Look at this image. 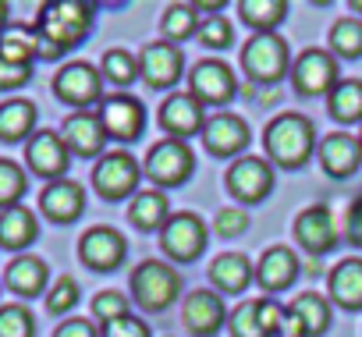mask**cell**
Returning <instances> with one entry per match:
<instances>
[{"mask_svg":"<svg viewBox=\"0 0 362 337\" xmlns=\"http://www.w3.org/2000/svg\"><path fill=\"white\" fill-rule=\"evenodd\" d=\"M181 68H185V57L174 43H149L139 54V75L146 78V85L153 89H167L181 78Z\"/></svg>","mask_w":362,"mask_h":337,"instance_id":"obj_17","label":"cell"},{"mask_svg":"<svg viewBox=\"0 0 362 337\" xmlns=\"http://www.w3.org/2000/svg\"><path fill=\"white\" fill-rule=\"evenodd\" d=\"M103 75L110 78V82H117V85H128V82H135V75H139V57L135 54H128V50H107L103 54Z\"/></svg>","mask_w":362,"mask_h":337,"instance_id":"obj_37","label":"cell"},{"mask_svg":"<svg viewBox=\"0 0 362 337\" xmlns=\"http://www.w3.org/2000/svg\"><path fill=\"white\" fill-rule=\"evenodd\" d=\"M295 238H298V245L305 249V252H313V256H323V252H330L334 245H337V224H334V213H330V206H305L302 213H298V220H295Z\"/></svg>","mask_w":362,"mask_h":337,"instance_id":"obj_16","label":"cell"},{"mask_svg":"<svg viewBox=\"0 0 362 337\" xmlns=\"http://www.w3.org/2000/svg\"><path fill=\"white\" fill-rule=\"evenodd\" d=\"M89 29H93V8L82 4V0H57V4H47L36 18V29H33L36 57L57 61L64 50L78 47Z\"/></svg>","mask_w":362,"mask_h":337,"instance_id":"obj_1","label":"cell"},{"mask_svg":"<svg viewBox=\"0 0 362 337\" xmlns=\"http://www.w3.org/2000/svg\"><path fill=\"white\" fill-rule=\"evenodd\" d=\"M181 319H185V326H189L196 337H210V333H217L221 323H224V302H221L214 291L199 288V291H192V295L185 298Z\"/></svg>","mask_w":362,"mask_h":337,"instance_id":"obj_23","label":"cell"},{"mask_svg":"<svg viewBox=\"0 0 362 337\" xmlns=\"http://www.w3.org/2000/svg\"><path fill=\"white\" fill-rule=\"evenodd\" d=\"M231 333H235V337H267V330H263V323H259L256 302H242V305L231 312Z\"/></svg>","mask_w":362,"mask_h":337,"instance_id":"obj_40","label":"cell"},{"mask_svg":"<svg viewBox=\"0 0 362 337\" xmlns=\"http://www.w3.org/2000/svg\"><path fill=\"white\" fill-rule=\"evenodd\" d=\"M139 178H142L139 160H135L132 153H124V149L103 153L100 163L93 167V185H96V192H100L107 203H117V199L132 196V192L139 189Z\"/></svg>","mask_w":362,"mask_h":337,"instance_id":"obj_6","label":"cell"},{"mask_svg":"<svg viewBox=\"0 0 362 337\" xmlns=\"http://www.w3.org/2000/svg\"><path fill=\"white\" fill-rule=\"evenodd\" d=\"M40 210L54 220V224H71L78 220V213L86 210V192L78 182L71 178H61V182H50L40 196Z\"/></svg>","mask_w":362,"mask_h":337,"instance_id":"obj_20","label":"cell"},{"mask_svg":"<svg viewBox=\"0 0 362 337\" xmlns=\"http://www.w3.org/2000/svg\"><path fill=\"white\" fill-rule=\"evenodd\" d=\"M47 280H50V270H47V263H43L40 256H18V259H11L8 270H4V284H8L15 295H22V298L40 295V291L47 288Z\"/></svg>","mask_w":362,"mask_h":337,"instance_id":"obj_24","label":"cell"},{"mask_svg":"<svg viewBox=\"0 0 362 337\" xmlns=\"http://www.w3.org/2000/svg\"><path fill=\"white\" fill-rule=\"evenodd\" d=\"M33 78V64H15L8 57H0V89H18Z\"/></svg>","mask_w":362,"mask_h":337,"instance_id":"obj_45","label":"cell"},{"mask_svg":"<svg viewBox=\"0 0 362 337\" xmlns=\"http://www.w3.org/2000/svg\"><path fill=\"white\" fill-rule=\"evenodd\" d=\"M351 11H362V0H351Z\"/></svg>","mask_w":362,"mask_h":337,"instance_id":"obj_50","label":"cell"},{"mask_svg":"<svg viewBox=\"0 0 362 337\" xmlns=\"http://www.w3.org/2000/svg\"><path fill=\"white\" fill-rule=\"evenodd\" d=\"M192 167H196V156H192V149L185 142H181V138H163V142H156L146 153L142 175L153 185H160V189H174L181 182H189Z\"/></svg>","mask_w":362,"mask_h":337,"instance_id":"obj_5","label":"cell"},{"mask_svg":"<svg viewBox=\"0 0 362 337\" xmlns=\"http://www.w3.org/2000/svg\"><path fill=\"white\" fill-rule=\"evenodd\" d=\"M124 238L114 231V227H89L82 238H78V259L96 270V273H110L124 263Z\"/></svg>","mask_w":362,"mask_h":337,"instance_id":"obj_13","label":"cell"},{"mask_svg":"<svg viewBox=\"0 0 362 337\" xmlns=\"http://www.w3.org/2000/svg\"><path fill=\"white\" fill-rule=\"evenodd\" d=\"M0 337H36V319L25 305H0Z\"/></svg>","mask_w":362,"mask_h":337,"instance_id":"obj_36","label":"cell"},{"mask_svg":"<svg viewBox=\"0 0 362 337\" xmlns=\"http://www.w3.org/2000/svg\"><path fill=\"white\" fill-rule=\"evenodd\" d=\"M54 93H57L61 103L86 110V107H93V103L103 96V75H100L93 64H86V61L64 64V68L54 75Z\"/></svg>","mask_w":362,"mask_h":337,"instance_id":"obj_8","label":"cell"},{"mask_svg":"<svg viewBox=\"0 0 362 337\" xmlns=\"http://www.w3.org/2000/svg\"><path fill=\"white\" fill-rule=\"evenodd\" d=\"M160 128L167 131V138H181V142H185L189 135H196V131L203 135V128H206L203 103L192 93H174L160 107Z\"/></svg>","mask_w":362,"mask_h":337,"instance_id":"obj_14","label":"cell"},{"mask_svg":"<svg viewBox=\"0 0 362 337\" xmlns=\"http://www.w3.org/2000/svg\"><path fill=\"white\" fill-rule=\"evenodd\" d=\"M93 316L107 326V323H114V319H124V316H132L128 312V298L121 295V291H100L96 298H93Z\"/></svg>","mask_w":362,"mask_h":337,"instance_id":"obj_39","label":"cell"},{"mask_svg":"<svg viewBox=\"0 0 362 337\" xmlns=\"http://www.w3.org/2000/svg\"><path fill=\"white\" fill-rule=\"evenodd\" d=\"M160 29H163V36L167 40H189L192 32H199V11H196V4H170L167 11H163V22H160Z\"/></svg>","mask_w":362,"mask_h":337,"instance_id":"obj_33","label":"cell"},{"mask_svg":"<svg viewBox=\"0 0 362 337\" xmlns=\"http://www.w3.org/2000/svg\"><path fill=\"white\" fill-rule=\"evenodd\" d=\"M288 316L298 323L302 337H320V333L330 326V305H327L323 295H313V291L298 295V298L288 305Z\"/></svg>","mask_w":362,"mask_h":337,"instance_id":"obj_29","label":"cell"},{"mask_svg":"<svg viewBox=\"0 0 362 337\" xmlns=\"http://www.w3.org/2000/svg\"><path fill=\"white\" fill-rule=\"evenodd\" d=\"M313 142H316V131H313V121L302 117V114H281L267 124L263 131V146H267V156L277 163V167H302L313 153Z\"/></svg>","mask_w":362,"mask_h":337,"instance_id":"obj_2","label":"cell"},{"mask_svg":"<svg viewBox=\"0 0 362 337\" xmlns=\"http://www.w3.org/2000/svg\"><path fill=\"white\" fill-rule=\"evenodd\" d=\"M330 298L341 309H362V259H341L330 270Z\"/></svg>","mask_w":362,"mask_h":337,"instance_id":"obj_28","label":"cell"},{"mask_svg":"<svg viewBox=\"0 0 362 337\" xmlns=\"http://www.w3.org/2000/svg\"><path fill=\"white\" fill-rule=\"evenodd\" d=\"M160 249L174 263H192L206 249V224L196 213H174L160 227Z\"/></svg>","mask_w":362,"mask_h":337,"instance_id":"obj_7","label":"cell"},{"mask_svg":"<svg viewBox=\"0 0 362 337\" xmlns=\"http://www.w3.org/2000/svg\"><path fill=\"white\" fill-rule=\"evenodd\" d=\"M25 163L29 171L40 175V178H50V182H61L68 163H71V153L64 146V138L57 131H36L29 142H25Z\"/></svg>","mask_w":362,"mask_h":337,"instance_id":"obj_11","label":"cell"},{"mask_svg":"<svg viewBox=\"0 0 362 337\" xmlns=\"http://www.w3.org/2000/svg\"><path fill=\"white\" fill-rule=\"evenodd\" d=\"M330 117L341 124L362 121V82L358 78H344L334 85L330 93Z\"/></svg>","mask_w":362,"mask_h":337,"instance_id":"obj_31","label":"cell"},{"mask_svg":"<svg viewBox=\"0 0 362 337\" xmlns=\"http://www.w3.org/2000/svg\"><path fill=\"white\" fill-rule=\"evenodd\" d=\"M252 277H256V270H252V263H249L242 252H224V256H217L214 266H210V280H214V288L224 291V295L245 291Z\"/></svg>","mask_w":362,"mask_h":337,"instance_id":"obj_25","label":"cell"},{"mask_svg":"<svg viewBox=\"0 0 362 337\" xmlns=\"http://www.w3.org/2000/svg\"><path fill=\"white\" fill-rule=\"evenodd\" d=\"M103 337H149V326L139 316H124L103 326Z\"/></svg>","mask_w":362,"mask_h":337,"instance_id":"obj_46","label":"cell"},{"mask_svg":"<svg viewBox=\"0 0 362 337\" xmlns=\"http://www.w3.org/2000/svg\"><path fill=\"white\" fill-rule=\"evenodd\" d=\"M36 135V103L4 100L0 103V142H22Z\"/></svg>","mask_w":362,"mask_h":337,"instance_id":"obj_26","label":"cell"},{"mask_svg":"<svg viewBox=\"0 0 362 337\" xmlns=\"http://www.w3.org/2000/svg\"><path fill=\"white\" fill-rule=\"evenodd\" d=\"M100 121H103V131L107 138H121V142H132L142 135L146 128V110L135 96L128 93H117V96H107L100 103Z\"/></svg>","mask_w":362,"mask_h":337,"instance_id":"obj_12","label":"cell"},{"mask_svg":"<svg viewBox=\"0 0 362 337\" xmlns=\"http://www.w3.org/2000/svg\"><path fill=\"white\" fill-rule=\"evenodd\" d=\"M320 163L330 178H351L362 163V142L344 131H334L320 142Z\"/></svg>","mask_w":362,"mask_h":337,"instance_id":"obj_21","label":"cell"},{"mask_svg":"<svg viewBox=\"0 0 362 337\" xmlns=\"http://www.w3.org/2000/svg\"><path fill=\"white\" fill-rule=\"evenodd\" d=\"M358 142H362V135H358Z\"/></svg>","mask_w":362,"mask_h":337,"instance_id":"obj_51","label":"cell"},{"mask_svg":"<svg viewBox=\"0 0 362 337\" xmlns=\"http://www.w3.org/2000/svg\"><path fill=\"white\" fill-rule=\"evenodd\" d=\"M8 18H11V8L4 4V0H0V29H4V25H8Z\"/></svg>","mask_w":362,"mask_h":337,"instance_id":"obj_49","label":"cell"},{"mask_svg":"<svg viewBox=\"0 0 362 337\" xmlns=\"http://www.w3.org/2000/svg\"><path fill=\"white\" fill-rule=\"evenodd\" d=\"M274 189V167L263 156H238L228 167V192L238 203H263Z\"/></svg>","mask_w":362,"mask_h":337,"instance_id":"obj_9","label":"cell"},{"mask_svg":"<svg viewBox=\"0 0 362 337\" xmlns=\"http://www.w3.org/2000/svg\"><path fill=\"white\" fill-rule=\"evenodd\" d=\"M177 291H181L177 270L167 266V263H160V259H146V263H139V266L132 270V295H135V302H139L142 309H149V312L167 309V305L177 298Z\"/></svg>","mask_w":362,"mask_h":337,"instance_id":"obj_4","label":"cell"},{"mask_svg":"<svg viewBox=\"0 0 362 337\" xmlns=\"http://www.w3.org/2000/svg\"><path fill=\"white\" fill-rule=\"evenodd\" d=\"M199 43L210 47V50H228V47H231V25H228V18L210 15V18L199 25Z\"/></svg>","mask_w":362,"mask_h":337,"instance_id":"obj_42","label":"cell"},{"mask_svg":"<svg viewBox=\"0 0 362 337\" xmlns=\"http://www.w3.org/2000/svg\"><path fill=\"white\" fill-rule=\"evenodd\" d=\"M25 189H29L25 171H22V167H18L15 160H4V156H0V210L22 206Z\"/></svg>","mask_w":362,"mask_h":337,"instance_id":"obj_34","label":"cell"},{"mask_svg":"<svg viewBox=\"0 0 362 337\" xmlns=\"http://www.w3.org/2000/svg\"><path fill=\"white\" fill-rule=\"evenodd\" d=\"M344 238L351 242V245H358L362 249V196L351 203V210H348V220H344Z\"/></svg>","mask_w":362,"mask_h":337,"instance_id":"obj_47","label":"cell"},{"mask_svg":"<svg viewBox=\"0 0 362 337\" xmlns=\"http://www.w3.org/2000/svg\"><path fill=\"white\" fill-rule=\"evenodd\" d=\"M189 85H192V96L199 103H214V107L228 103L235 96V89H238L235 71L224 61H199L192 68V75H189Z\"/></svg>","mask_w":362,"mask_h":337,"instance_id":"obj_15","label":"cell"},{"mask_svg":"<svg viewBox=\"0 0 362 337\" xmlns=\"http://www.w3.org/2000/svg\"><path fill=\"white\" fill-rule=\"evenodd\" d=\"M203 146L214 156H221V160L224 156H238L249 146V124L238 114H217L203 128Z\"/></svg>","mask_w":362,"mask_h":337,"instance_id":"obj_19","label":"cell"},{"mask_svg":"<svg viewBox=\"0 0 362 337\" xmlns=\"http://www.w3.org/2000/svg\"><path fill=\"white\" fill-rule=\"evenodd\" d=\"M128 220L139 231H156L167 224V196L163 192H139L128 206Z\"/></svg>","mask_w":362,"mask_h":337,"instance_id":"obj_30","label":"cell"},{"mask_svg":"<svg viewBox=\"0 0 362 337\" xmlns=\"http://www.w3.org/2000/svg\"><path fill=\"white\" fill-rule=\"evenodd\" d=\"M242 68L252 85H277L288 71V43L277 32H256L242 50Z\"/></svg>","mask_w":362,"mask_h":337,"instance_id":"obj_3","label":"cell"},{"mask_svg":"<svg viewBox=\"0 0 362 337\" xmlns=\"http://www.w3.org/2000/svg\"><path fill=\"white\" fill-rule=\"evenodd\" d=\"M40 235L36 213L25 206H11V210H0V245L4 249H29Z\"/></svg>","mask_w":362,"mask_h":337,"instance_id":"obj_27","label":"cell"},{"mask_svg":"<svg viewBox=\"0 0 362 337\" xmlns=\"http://www.w3.org/2000/svg\"><path fill=\"white\" fill-rule=\"evenodd\" d=\"M54 337H96V326L89 319H64L54 330Z\"/></svg>","mask_w":362,"mask_h":337,"instance_id":"obj_48","label":"cell"},{"mask_svg":"<svg viewBox=\"0 0 362 337\" xmlns=\"http://www.w3.org/2000/svg\"><path fill=\"white\" fill-rule=\"evenodd\" d=\"M330 47L337 57H362V22L358 18H341L330 29Z\"/></svg>","mask_w":362,"mask_h":337,"instance_id":"obj_35","label":"cell"},{"mask_svg":"<svg viewBox=\"0 0 362 337\" xmlns=\"http://www.w3.org/2000/svg\"><path fill=\"white\" fill-rule=\"evenodd\" d=\"M298 277V256L288 249V245H274L259 256L256 263V280L263 291H284L291 288Z\"/></svg>","mask_w":362,"mask_h":337,"instance_id":"obj_22","label":"cell"},{"mask_svg":"<svg viewBox=\"0 0 362 337\" xmlns=\"http://www.w3.org/2000/svg\"><path fill=\"white\" fill-rule=\"evenodd\" d=\"M256 309H259V323H263L267 337H270V333L281 337V326H284V319H288V309H281V302H274V298H259Z\"/></svg>","mask_w":362,"mask_h":337,"instance_id":"obj_44","label":"cell"},{"mask_svg":"<svg viewBox=\"0 0 362 337\" xmlns=\"http://www.w3.org/2000/svg\"><path fill=\"white\" fill-rule=\"evenodd\" d=\"M0 57L15 64H33L36 61V40L25 32H0Z\"/></svg>","mask_w":362,"mask_h":337,"instance_id":"obj_38","label":"cell"},{"mask_svg":"<svg viewBox=\"0 0 362 337\" xmlns=\"http://www.w3.org/2000/svg\"><path fill=\"white\" fill-rule=\"evenodd\" d=\"M238 11H242L245 25H252L259 32H274V25L284 22L288 4H284V0H242Z\"/></svg>","mask_w":362,"mask_h":337,"instance_id":"obj_32","label":"cell"},{"mask_svg":"<svg viewBox=\"0 0 362 337\" xmlns=\"http://www.w3.org/2000/svg\"><path fill=\"white\" fill-rule=\"evenodd\" d=\"M291 85L298 96H330L337 85V61L327 50H305L291 68Z\"/></svg>","mask_w":362,"mask_h":337,"instance_id":"obj_10","label":"cell"},{"mask_svg":"<svg viewBox=\"0 0 362 337\" xmlns=\"http://www.w3.org/2000/svg\"><path fill=\"white\" fill-rule=\"evenodd\" d=\"M61 138H64V146H68L71 156H100L103 153V142H107V131H103L100 114L78 110V114H71L61 124Z\"/></svg>","mask_w":362,"mask_h":337,"instance_id":"obj_18","label":"cell"},{"mask_svg":"<svg viewBox=\"0 0 362 337\" xmlns=\"http://www.w3.org/2000/svg\"><path fill=\"white\" fill-rule=\"evenodd\" d=\"M214 231H217L221 238H238V235L249 231V213L238 210V206H224V210L217 213V220H214Z\"/></svg>","mask_w":362,"mask_h":337,"instance_id":"obj_43","label":"cell"},{"mask_svg":"<svg viewBox=\"0 0 362 337\" xmlns=\"http://www.w3.org/2000/svg\"><path fill=\"white\" fill-rule=\"evenodd\" d=\"M75 302H78V284H75V277H57L54 288L47 291V309H50L54 316H61V312L75 309Z\"/></svg>","mask_w":362,"mask_h":337,"instance_id":"obj_41","label":"cell"}]
</instances>
